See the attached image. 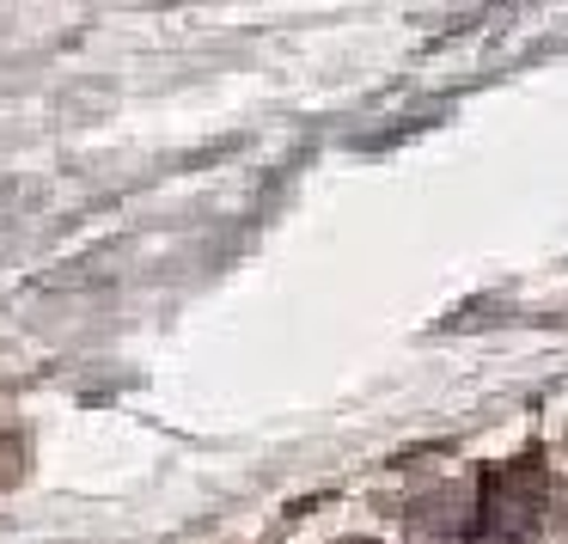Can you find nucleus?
<instances>
[{
	"label": "nucleus",
	"mask_w": 568,
	"mask_h": 544,
	"mask_svg": "<svg viewBox=\"0 0 568 544\" xmlns=\"http://www.w3.org/2000/svg\"><path fill=\"white\" fill-rule=\"evenodd\" d=\"M544 514V465L538 453L514 459V465H483L477 490V520L465 526L470 544H519Z\"/></svg>",
	"instance_id": "f257e3e1"
},
{
	"label": "nucleus",
	"mask_w": 568,
	"mask_h": 544,
	"mask_svg": "<svg viewBox=\"0 0 568 544\" xmlns=\"http://www.w3.org/2000/svg\"><path fill=\"white\" fill-rule=\"evenodd\" d=\"M343 544H373V538H343Z\"/></svg>",
	"instance_id": "f03ea898"
}]
</instances>
